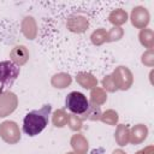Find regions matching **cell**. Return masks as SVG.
Returning a JSON list of instances; mask_svg holds the SVG:
<instances>
[{"instance_id": "1", "label": "cell", "mask_w": 154, "mask_h": 154, "mask_svg": "<svg viewBox=\"0 0 154 154\" xmlns=\"http://www.w3.org/2000/svg\"><path fill=\"white\" fill-rule=\"evenodd\" d=\"M51 111H52V106L48 103V105H43L40 109H34L26 113L23 119L24 134L30 137L41 134L48 124Z\"/></svg>"}, {"instance_id": "2", "label": "cell", "mask_w": 154, "mask_h": 154, "mask_svg": "<svg viewBox=\"0 0 154 154\" xmlns=\"http://www.w3.org/2000/svg\"><path fill=\"white\" fill-rule=\"evenodd\" d=\"M19 66L13 64L11 60L0 61V93L7 90L19 76Z\"/></svg>"}, {"instance_id": "3", "label": "cell", "mask_w": 154, "mask_h": 154, "mask_svg": "<svg viewBox=\"0 0 154 154\" xmlns=\"http://www.w3.org/2000/svg\"><path fill=\"white\" fill-rule=\"evenodd\" d=\"M65 106L72 114L82 116L89 107V100L81 91H71L66 95Z\"/></svg>"}, {"instance_id": "4", "label": "cell", "mask_w": 154, "mask_h": 154, "mask_svg": "<svg viewBox=\"0 0 154 154\" xmlns=\"http://www.w3.org/2000/svg\"><path fill=\"white\" fill-rule=\"evenodd\" d=\"M0 137L7 144H16L20 141V130L16 122L4 120L0 123Z\"/></svg>"}, {"instance_id": "5", "label": "cell", "mask_w": 154, "mask_h": 154, "mask_svg": "<svg viewBox=\"0 0 154 154\" xmlns=\"http://www.w3.org/2000/svg\"><path fill=\"white\" fill-rule=\"evenodd\" d=\"M111 76L113 78L118 90H128V89H130V87L134 83V75H132L131 70L124 65L117 66Z\"/></svg>"}, {"instance_id": "6", "label": "cell", "mask_w": 154, "mask_h": 154, "mask_svg": "<svg viewBox=\"0 0 154 154\" xmlns=\"http://www.w3.org/2000/svg\"><path fill=\"white\" fill-rule=\"evenodd\" d=\"M18 107V96L11 91L5 90L0 93V118L12 114Z\"/></svg>"}, {"instance_id": "7", "label": "cell", "mask_w": 154, "mask_h": 154, "mask_svg": "<svg viewBox=\"0 0 154 154\" xmlns=\"http://www.w3.org/2000/svg\"><path fill=\"white\" fill-rule=\"evenodd\" d=\"M130 20L136 29H146L150 22L149 11L144 6H135L130 13Z\"/></svg>"}, {"instance_id": "8", "label": "cell", "mask_w": 154, "mask_h": 154, "mask_svg": "<svg viewBox=\"0 0 154 154\" xmlns=\"http://www.w3.org/2000/svg\"><path fill=\"white\" fill-rule=\"evenodd\" d=\"M66 28L75 34H82L89 28V20L81 14H72L66 19Z\"/></svg>"}, {"instance_id": "9", "label": "cell", "mask_w": 154, "mask_h": 154, "mask_svg": "<svg viewBox=\"0 0 154 154\" xmlns=\"http://www.w3.org/2000/svg\"><path fill=\"white\" fill-rule=\"evenodd\" d=\"M10 59L17 66H23L29 60V51L24 45L14 46L10 52Z\"/></svg>"}, {"instance_id": "10", "label": "cell", "mask_w": 154, "mask_h": 154, "mask_svg": "<svg viewBox=\"0 0 154 154\" xmlns=\"http://www.w3.org/2000/svg\"><path fill=\"white\" fill-rule=\"evenodd\" d=\"M20 30L28 40H35L37 36V23L32 16H25L20 23Z\"/></svg>"}, {"instance_id": "11", "label": "cell", "mask_w": 154, "mask_h": 154, "mask_svg": "<svg viewBox=\"0 0 154 154\" xmlns=\"http://www.w3.org/2000/svg\"><path fill=\"white\" fill-rule=\"evenodd\" d=\"M148 136V128L144 124H136L129 130V142L131 144H141Z\"/></svg>"}, {"instance_id": "12", "label": "cell", "mask_w": 154, "mask_h": 154, "mask_svg": "<svg viewBox=\"0 0 154 154\" xmlns=\"http://www.w3.org/2000/svg\"><path fill=\"white\" fill-rule=\"evenodd\" d=\"M70 144L76 154H87L88 153L89 142H88L87 137L81 132H76L75 135H72V137L70 140Z\"/></svg>"}, {"instance_id": "13", "label": "cell", "mask_w": 154, "mask_h": 154, "mask_svg": "<svg viewBox=\"0 0 154 154\" xmlns=\"http://www.w3.org/2000/svg\"><path fill=\"white\" fill-rule=\"evenodd\" d=\"M76 82L84 89H93L95 87H97V79L96 77L90 73V72H85V71H79L76 75Z\"/></svg>"}, {"instance_id": "14", "label": "cell", "mask_w": 154, "mask_h": 154, "mask_svg": "<svg viewBox=\"0 0 154 154\" xmlns=\"http://www.w3.org/2000/svg\"><path fill=\"white\" fill-rule=\"evenodd\" d=\"M72 83V77L66 72H58L51 77V84L55 89H65Z\"/></svg>"}, {"instance_id": "15", "label": "cell", "mask_w": 154, "mask_h": 154, "mask_svg": "<svg viewBox=\"0 0 154 154\" xmlns=\"http://www.w3.org/2000/svg\"><path fill=\"white\" fill-rule=\"evenodd\" d=\"M128 13L123 8H116L112 10L108 14V22L113 24V26H120L128 22Z\"/></svg>"}, {"instance_id": "16", "label": "cell", "mask_w": 154, "mask_h": 154, "mask_svg": "<svg viewBox=\"0 0 154 154\" xmlns=\"http://www.w3.org/2000/svg\"><path fill=\"white\" fill-rule=\"evenodd\" d=\"M129 130L130 128L126 124H118L114 132V140L118 146L124 147L129 143Z\"/></svg>"}, {"instance_id": "17", "label": "cell", "mask_w": 154, "mask_h": 154, "mask_svg": "<svg viewBox=\"0 0 154 154\" xmlns=\"http://www.w3.org/2000/svg\"><path fill=\"white\" fill-rule=\"evenodd\" d=\"M138 40L140 43L147 48V49H153L154 47V31L152 29H141L138 34Z\"/></svg>"}, {"instance_id": "18", "label": "cell", "mask_w": 154, "mask_h": 154, "mask_svg": "<svg viewBox=\"0 0 154 154\" xmlns=\"http://www.w3.org/2000/svg\"><path fill=\"white\" fill-rule=\"evenodd\" d=\"M90 103L95 106H101L107 101V93L101 87H95L90 90Z\"/></svg>"}, {"instance_id": "19", "label": "cell", "mask_w": 154, "mask_h": 154, "mask_svg": "<svg viewBox=\"0 0 154 154\" xmlns=\"http://www.w3.org/2000/svg\"><path fill=\"white\" fill-rule=\"evenodd\" d=\"M69 114L64 108H58L52 114V123L55 128H64L67 124Z\"/></svg>"}, {"instance_id": "20", "label": "cell", "mask_w": 154, "mask_h": 154, "mask_svg": "<svg viewBox=\"0 0 154 154\" xmlns=\"http://www.w3.org/2000/svg\"><path fill=\"white\" fill-rule=\"evenodd\" d=\"M101 113L102 112L100 109V106H95V105H93V103L89 102L88 109L82 116H79V118L82 120H91V122H95V120H100Z\"/></svg>"}, {"instance_id": "21", "label": "cell", "mask_w": 154, "mask_h": 154, "mask_svg": "<svg viewBox=\"0 0 154 154\" xmlns=\"http://www.w3.org/2000/svg\"><path fill=\"white\" fill-rule=\"evenodd\" d=\"M90 41L94 46H101L107 42V30L105 28H99L94 30L90 35Z\"/></svg>"}, {"instance_id": "22", "label": "cell", "mask_w": 154, "mask_h": 154, "mask_svg": "<svg viewBox=\"0 0 154 154\" xmlns=\"http://www.w3.org/2000/svg\"><path fill=\"white\" fill-rule=\"evenodd\" d=\"M100 120L106 125H117L119 120L118 112L114 109H106L105 112L101 113Z\"/></svg>"}, {"instance_id": "23", "label": "cell", "mask_w": 154, "mask_h": 154, "mask_svg": "<svg viewBox=\"0 0 154 154\" xmlns=\"http://www.w3.org/2000/svg\"><path fill=\"white\" fill-rule=\"evenodd\" d=\"M69 128L75 131V132H78L81 131V129L83 128V120L79 118V116H76V114H69V118H67V124Z\"/></svg>"}, {"instance_id": "24", "label": "cell", "mask_w": 154, "mask_h": 154, "mask_svg": "<svg viewBox=\"0 0 154 154\" xmlns=\"http://www.w3.org/2000/svg\"><path fill=\"white\" fill-rule=\"evenodd\" d=\"M124 36V30L122 26H113L107 31V42H116L122 40Z\"/></svg>"}, {"instance_id": "25", "label": "cell", "mask_w": 154, "mask_h": 154, "mask_svg": "<svg viewBox=\"0 0 154 154\" xmlns=\"http://www.w3.org/2000/svg\"><path fill=\"white\" fill-rule=\"evenodd\" d=\"M101 83H102V89L107 93H114V91H117L118 90V88H117V85H116V83H114V81H113V78H112V76L111 75H106L103 78H102V81H101Z\"/></svg>"}, {"instance_id": "26", "label": "cell", "mask_w": 154, "mask_h": 154, "mask_svg": "<svg viewBox=\"0 0 154 154\" xmlns=\"http://www.w3.org/2000/svg\"><path fill=\"white\" fill-rule=\"evenodd\" d=\"M141 63L144 66L153 67L154 66V51L153 49H147L141 57Z\"/></svg>"}, {"instance_id": "27", "label": "cell", "mask_w": 154, "mask_h": 154, "mask_svg": "<svg viewBox=\"0 0 154 154\" xmlns=\"http://www.w3.org/2000/svg\"><path fill=\"white\" fill-rule=\"evenodd\" d=\"M135 154H154V147H153L152 144H149V146L144 147L143 149L137 150Z\"/></svg>"}, {"instance_id": "28", "label": "cell", "mask_w": 154, "mask_h": 154, "mask_svg": "<svg viewBox=\"0 0 154 154\" xmlns=\"http://www.w3.org/2000/svg\"><path fill=\"white\" fill-rule=\"evenodd\" d=\"M112 154H126V153H125L123 149L119 148V149H114V150L112 152Z\"/></svg>"}, {"instance_id": "29", "label": "cell", "mask_w": 154, "mask_h": 154, "mask_svg": "<svg viewBox=\"0 0 154 154\" xmlns=\"http://www.w3.org/2000/svg\"><path fill=\"white\" fill-rule=\"evenodd\" d=\"M66 154H76V153H75V152H67Z\"/></svg>"}]
</instances>
